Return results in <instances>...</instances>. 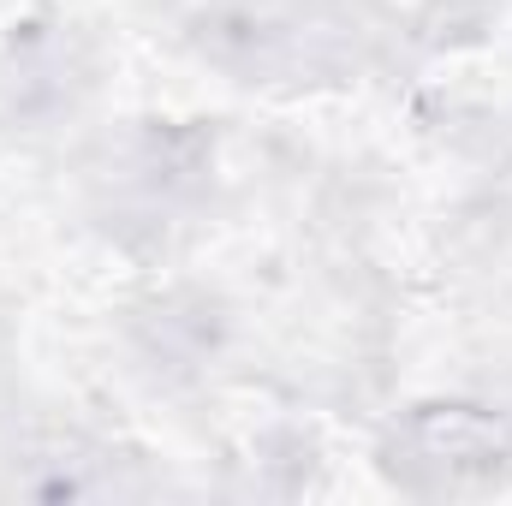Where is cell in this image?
Segmentation results:
<instances>
[{
	"label": "cell",
	"instance_id": "6da1fadb",
	"mask_svg": "<svg viewBox=\"0 0 512 506\" xmlns=\"http://www.w3.org/2000/svg\"><path fill=\"white\" fill-rule=\"evenodd\" d=\"M417 441H423V447H417V459H405V465H429V471H441L447 489L465 483V477H489L495 459H501V429H489V423H477V417L423 423Z\"/></svg>",
	"mask_w": 512,
	"mask_h": 506
}]
</instances>
